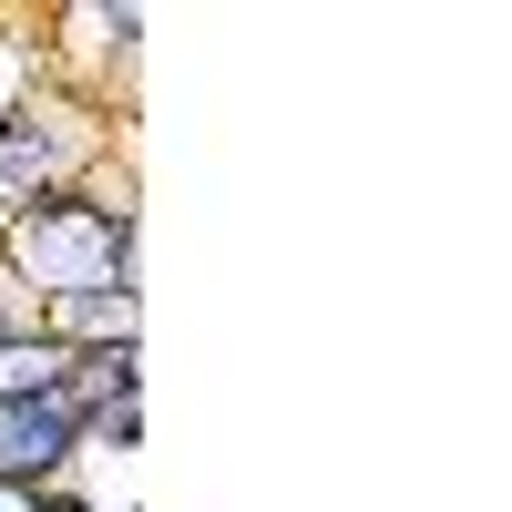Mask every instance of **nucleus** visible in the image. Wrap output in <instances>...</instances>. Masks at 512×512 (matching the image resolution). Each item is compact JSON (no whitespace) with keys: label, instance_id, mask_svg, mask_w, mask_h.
I'll use <instances>...</instances> for the list:
<instances>
[{"label":"nucleus","instance_id":"obj_6","mask_svg":"<svg viewBox=\"0 0 512 512\" xmlns=\"http://www.w3.org/2000/svg\"><path fill=\"white\" fill-rule=\"evenodd\" d=\"M103 431H113V441H134V431H144V410H134V390H113V400H103Z\"/></svg>","mask_w":512,"mask_h":512},{"label":"nucleus","instance_id":"obj_2","mask_svg":"<svg viewBox=\"0 0 512 512\" xmlns=\"http://www.w3.org/2000/svg\"><path fill=\"white\" fill-rule=\"evenodd\" d=\"M72 400H0V482H31V472H52V461L72 451Z\"/></svg>","mask_w":512,"mask_h":512},{"label":"nucleus","instance_id":"obj_3","mask_svg":"<svg viewBox=\"0 0 512 512\" xmlns=\"http://www.w3.org/2000/svg\"><path fill=\"white\" fill-rule=\"evenodd\" d=\"M52 318H62V328H82V338H123V349H134V297H113V287L52 297Z\"/></svg>","mask_w":512,"mask_h":512},{"label":"nucleus","instance_id":"obj_7","mask_svg":"<svg viewBox=\"0 0 512 512\" xmlns=\"http://www.w3.org/2000/svg\"><path fill=\"white\" fill-rule=\"evenodd\" d=\"M0 512H31V502H21V492H11V482H0Z\"/></svg>","mask_w":512,"mask_h":512},{"label":"nucleus","instance_id":"obj_4","mask_svg":"<svg viewBox=\"0 0 512 512\" xmlns=\"http://www.w3.org/2000/svg\"><path fill=\"white\" fill-rule=\"evenodd\" d=\"M62 390V359L52 349H21V338H0V400H52Z\"/></svg>","mask_w":512,"mask_h":512},{"label":"nucleus","instance_id":"obj_1","mask_svg":"<svg viewBox=\"0 0 512 512\" xmlns=\"http://www.w3.org/2000/svg\"><path fill=\"white\" fill-rule=\"evenodd\" d=\"M11 246H21V267H31L41 287L82 297V287H113V256H123V226H113V216H82V205H31Z\"/></svg>","mask_w":512,"mask_h":512},{"label":"nucleus","instance_id":"obj_5","mask_svg":"<svg viewBox=\"0 0 512 512\" xmlns=\"http://www.w3.org/2000/svg\"><path fill=\"white\" fill-rule=\"evenodd\" d=\"M41 164H52V134H41V123H11V134H0V185L41 175Z\"/></svg>","mask_w":512,"mask_h":512}]
</instances>
